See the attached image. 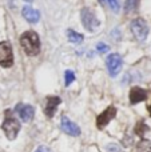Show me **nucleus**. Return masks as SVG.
<instances>
[{"label":"nucleus","instance_id":"f257e3e1","mask_svg":"<svg viewBox=\"0 0 151 152\" xmlns=\"http://www.w3.org/2000/svg\"><path fill=\"white\" fill-rule=\"evenodd\" d=\"M20 45L26 51L27 55L35 56L40 52V40L39 35L35 31H26L20 36Z\"/></svg>","mask_w":151,"mask_h":152},{"label":"nucleus","instance_id":"f03ea898","mask_svg":"<svg viewBox=\"0 0 151 152\" xmlns=\"http://www.w3.org/2000/svg\"><path fill=\"white\" fill-rule=\"evenodd\" d=\"M3 131L5 132V136L8 137L10 140H13L18 135L19 129H20V123L18 121V119L12 115L10 110L5 111V119L1 124Z\"/></svg>","mask_w":151,"mask_h":152},{"label":"nucleus","instance_id":"7ed1b4c3","mask_svg":"<svg viewBox=\"0 0 151 152\" xmlns=\"http://www.w3.org/2000/svg\"><path fill=\"white\" fill-rule=\"evenodd\" d=\"M80 16H82L83 27H84L87 31L95 32V29L100 26V21L98 20V18L95 16V13H94L90 8H83L82 12H80Z\"/></svg>","mask_w":151,"mask_h":152},{"label":"nucleus","instance_id":"20e7f679","mask_svg":"<svg viewBox=\"0 0 151 152\" xmlns=\"http://www.w3.org/2000/svg\"><path fill=\"white\" fill-rule=\"evenodd\" d=\"M131 31L138 42H144L149 35V27L143 19H134L131 21Z\"/></svg>","mask_w":151,"mask_h":152},{"label":"nucleus","instance_id":"39448f33","mask_svg":"<svg viewBox=\"0 0 151 152\" xmlns=\"http://www.w3.org/2000/svg\"><path fill=\"white\" fill-rule=\"evenodd\" d=\"M13 64V53H12V45L10 42H1L0 43V66L8 68Z\"/></svg>","mask_w":151,"mask_h":152},{"label":"nucleus","instance_id":"423d86ee","mask_svg":"<svg viewBox=\"0 0 151 152\" xmlns=\"http://www.w3.org/2000/svg\"><path fill=\"white\" fill-rule=\"evenodd\" d=\"M107 69H108V74L111 76H117L122 69L123 66V60L118 53H111V55L107 58Z\"/></svg>","mask_w":151,"mask_h":152},{"label":"nucleus","instance_id":"0eeeda50","mask_svg":"<svg viewBox=\"0 0 151 152\" xmlns=\"http://www.w3.org/2000/svg\"><path fill=\"white\" fill-rule=\"evenodd\" d=\"M115 115H117V108L111 105V107L106 108V110L98 116V119H96V127H98L99 129H103L104 127L115 118Z\"/></svg>","mask_w":151,"mask_h":152},{"label":"nucleus","instance_id":"6e6552de","mask_svg":"<svg viewBox=\"0 0 151 152\" xmlns=\"http://www.w3.org/2000/svg\"><path fill=\"white\" fill-rule=\"evenodd\" d=\"M60 127H62V129H63V132H66V134L70 135V136H79L80 135L79 126H76L74 121H71L67 116H63V118H62Z\"/></svg>","mask_w":151,"mask_h":152},{"label":"nucleus","instance_id":"1a4fd4ad","mask_svg":"<svg viewBox=\"0 0 151 152\" xmlns=\"http://www.w3.org/2000/svg\"><path fill=\"white\" fill-rule=\"evenodd\" d=\"M16 112L20 116L21 120L28 123V121L32 120V118H34V115H35V108L29 104H18Z\"/></svg>","mask_w":151,"mask_h":152},{"label":"nucleus","instance_id":"9d476101","mask_svg":"<svg viewBox=\"0 0 151 152\" xmlns=\"http://www.w3.org/2000/svg\"><path fill=\"white\" fill-rule=\"evenodd\" d=\"M60 97L58 96H48L47 100H45V105H44V113L48 116V118H52L56 112V108L60 104Z\"/></svg>","mask_w":151,"mask_h":152},{"label":"nucleus","instance_id":"9b49d317","mask_svg":"<svg viewBox=\"0 0 151 152\" xmlns=\"http://www.w3.org/2000/svg\"><path fill=\"white\" fill-rule=\"evenodd\" d=\"M147 99V91L139 87H134L130 91V102L131 104H136L139 102H143Z\"/></svg>","mask_w":151,"mask_h":152},{"label":"nucleus","instance_id":"f8f14e48","mask_svg":"<svg viewBox=\"0 0 151 152\" xmlns=\"http://www.w3.org/2000/svg\"><path fill=\"white\" fill-rule=\"evenodd\" d=\"M21 15H23V18L26 19L27 21H29V23H37L40 19L39 11L34 10V8H31V7H24L23 11H21Z\"/></svg>","mask_w":151,"mask_h":152},{"label":"nucleus","instance_id":"ddd939ff","mask_svg":"<svg viewBox=\"0 0 151 152\" xmlns=\"http://www.w3.org/2000/svg\"><path fill=\"white\" fill-rule=\"evenodd\" d=\"M67 35H68V40L71 43H76V44H79V43L83 42V35L78 34V32L72 31V29H68V31H67Z\"/></svg>","mask_w":151,"mask_h":152},{"label":"nucleus","instance_id":"4468645a","mask_svg":"<svg viewBox=\"0 0 151 152\" xmlns=\"http://www.w3.org/2000/svg\"><path fill=\"white\" fill-rule=\"evenodd\" d=\"M135 152H151V143L149 140H141L136 144Z\"/></svg>","mask_w":151,"mask_h":152},{"label":"nucleus","instance_id":"2eb2a0df","mask_svg":"<svg viewBox=\"0 0 151 152\" xmlns=\"http://www.w3.org/2000/svg\"><path fill=\"white\" fill-rule=\"evenodd\" d=\"M138 1H139V0H126V3H125V12L126 13H130V12H133V11H135L136 7H138Z\"/></svg>","mask_w":151,"mask_h":152},{"label":"nucleus","instance_id":"dca6fc26","mask_svg":"<svg viewBox=\"0 0 151 152\" xmlns=\"http://www.w3.org/2000/svg\"><path fill=\"white\" fill-rule=\"evenodd\" d=\"M147 131H149V127L144 124V121L143 120L138 121V124H136V127H135V132H136V134H138L139 136H143Z\"/></svg>","mask_w":151,"mask_h":152},{"label":"nucleus","instance_id":"f3484780","mask_svg":"<svg viewBox=\"0 0 151 152\" xmlns=\"http://www.w3.org/2000/svg\"><path fill=\"white\" fill-rule=\"evenodd\" d=\"M74 80H75L74 72L72 71H66L64 72V84H66V87H68Z\"/></svg>","mask_w":151,"mask_h":152},{"label":"nucleus","instance_id":"a211bd4d","mask_svg":"<svg viewBox=\"0 0 151 152\" xmlns=\"http://www.w3.org/2000/svg\"><path fill=\"white\" fill-rule=\"evenodd\" d=\"M106 152H122V148L118 144H115V143H110L106 147Z\"/></svg>","mask_w":151,"mask_h":152},{"label":"nucleus","instance_id":"6ab92c4d","mask_svg":"<svg viewBox=\"0 0 151 152\" xmlns=\"http://www.w3.org/2000/svg\"><path fill=\"white\" fill-rule=\"evenodd\" d=\"M107 3H108L110 8H111L114 12L119 11V3H118V0H107Z\"/></svg>","mask_w":151,"mask_h":152},{"label":"nucleus","instance_id":"aec40b11","mask_svg":"<svg viewBox=\"0 0 151 152\" xmlns=\"http://www.w3.org/2000/svg\"><path fill=\"white\" fill-rule=\"evenodd\" d=\"M96 50H98V52L104 53V52H108V51H110V47H108L107 44H104V43H99V44L96 45Z\"/></svg>","mask_w":151,"mask_h":152},{"label":"nucleus","instance_id":"412c9836","mask_svg":"<svg viewBox=\"0 0 151 152\" xmlns=\"http://www.w3.org/2000/svg\"><path fill=\"white\" fill-rule=\"evenodd\" d=\"M35 152H52V151H51L48 147H45V145H42V147H39Z\"/></svg>","mask_w":151,"mask_h":152},{"label":"nucleus","instance_id":"4be33fe9","mask_svg":"<svg viewBox=\"0 0 151 152\" xmlns=\"http://www.w3.org/2000/svg\"><path fill=\"white\" fill-rule=\"evenodd\" d=\"M99 1H100V4H103V5L107 4V0H99Z\"/></svg>","mask_w":151,"mask_h":152},{"label":"nucleus","instance_id":"5701e85b","mask_svg":"<svg viewBox=\"0 0 151 152\" xmlns=\"http://www.w3.org/2000/svg\"><path fill=\"white\" fill-rule=\"evenodd\" d=\"M149 112H150V115H151V105L149 107Z\"/></svg>","mask_w":151,"mask_h":152},{"label":"nucleus","instance_id":"b1692460","mask_svg":"<svg viewBox=\"0 0 151 152\" xmlns=\"http://www.w3.org/2000/svg\"><path fill=\"white\" fill-rule=\"evenodd\" d=\"M26 1H28V3H29V1H32V0H26Z\"/></svg>","mask_w":151,"mask_h":152}]
</instances>
